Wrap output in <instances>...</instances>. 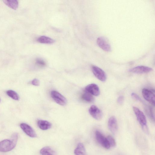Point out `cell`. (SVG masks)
<instances>
[{
  "label": "cell",
  "mask_w": 155,
  "mask_h": 155,
  "mask_svg": "<svg viewBox=\"0 0 155 155\" xmlns=\"http://www.w3.org/2000/svg\"><path fill=\"white\" fill-rule=\"evenodd\" d=\"M18 139V134L14 133L10 140H4L0 142V151L6 152L13 149L16 146Z\"/></svg>",
  "instance_id": "1"
},
{
  "label": "cell",
  "mask_w": 155,
  "mask_h": 155,
  "mask_svg": "<svg viewBox=\"0 0 155 155\" xmlns=\"http://www.w3.org/2000/svg\"><path fill=\"white\" fill-rule=\"evenodd\" d=\"M134 111L139 124L144 131H147V121L146 118L143 112L138 108L133 107Z\"/></svg>",
  "instance_id": "2"
},
{
  "label": "cell",
  "mask_w": 155,
  "mask_h": 155,
  "mask_svg": "<svg viewBox=\"0 0 155 155\" xmlns=\"http://www.w3.org/2000/svg\"><path fill=\"white\" fill-rule=\"evenodd\" d=\"M51 96L54 101L58 104L62 106L65 105L67 103L66 98L61 94L55 91L51 92Z\"/></svg>",
  "instance_id": "3"
},
{
  "label": "cell",
  "mask_w": 155,
  "mask_h": 155,
  "mask_svg": "<svg viewBox=\"0 0 155 155\" xmlns=\"http://www.w3.org/2000/svg\"><path fill=\"white\" fill-rule=\"evenodd\" d=\"M95 134L97 141L101 146L106 149L110 148V147L107 137L97 130L96 131Z\"/></svg>",
  "instance_id": "4"
},
{
  "label": "cell",
  "mask_w": 155,
  "mask_h": 155,
  "mask_svg": "<svg viewBox=\"0 0 155 155\" xmlns=\"http://www.w3.org/2000/svg\"><path fill=\"white\" fill-rule=\"evenodd\" d=\"M91 69L94 74L96 78L101 81H106L107 79L106 74L103 70L95 65L92 66Z\"/></svg>",
  "instance_id": "5"
},
{
  "label": "cell",
  "mask_w": 155,
  "mask_h": 155,
  "mask_svg": "<svg viewBox=\"0 0 155 155\" xmlns=\"http://www.w3.org/2000/svg\"><path fill=\"white\" fill-rule=\"evenodd\" d=\"M97 43L98 46L104 51L109 52L111 51V46L107 40L103 37H99L97 40Z\"/></svg>",
  "instance_id": "6"
},
{
  "label": "cell",
  "mask_w": 155,
  "mask_h": 155,
  "mask_svg": "<svg viewBox=\"0 0 155 155\" xmlns=\"http://www.w3.org/2000/svg\"><path fill=\"white\" fill-rule=\"evenodd\" d=\"M142 94L145 100L154 106L155 94L152 91L147 88H144L142 89Z\"/></svg>",
  "instance_id": "7"
},
{
  "label": "cell",
  "mask_w": 155,
  "mask_h": 155,
  "mask_svg": "<svg viewBox=\"0 0 155 155\" xmlns=\"http://www.w3.org/2000/svg\"><path fill=\"white\" fill-rule=\"evenodd\" d=\"M89 112L91 116L96 120H100L102 117L101 110L95 105L91 106L89 109Z\"/></svg>",
  "instance_id": "8"
},
{
  "label": "cell",
  "mask_w": 155,
  "mask_h": 155,
  "mask_svg": "<svg viewBox=\"0 0 155 155\" xmlns=\"http://www.w3.org/2000/svg\"><path fill=\"white\" fill-rule=\"evenodd\" d=\"M20 127L23 131L28 136L32 138L37 137V135L32 128L28 124L22 123Z\"/></svg>",
  "instance_id": "9"
},
{
  "label": "cell",
  "mask_w": 155,
  "mask_h": 155,
  "mask_svg": "<svg viewBox=\"0 0 155 155\" xmlns=\"http://www.w3.org/2000/svg\"><path fill=\"white\" fill-rule=\"evenodd\" d=\"M153 70L151 68L144 66H139L129 70V71L134 73L141 74L146 73Z\"/></svg>",
  "instance_id": "10"
},
{
  "label": "cell",
  "mask_w": 155,
  "mask_h": 155,
  "mask_svg": "<svg viewBox=\"0 0 155 155\" xmlns=\"http://www.w3.org/2000/svg\"><path fill=\"white\" fill-rule=\"evenodd\" d=\"M108 126L109 130L113 134L116 133L118 130V125L117 120L114 116H112L109 118Z\"/></svg>",
  "instance_id": "11"
},
{
  "label": "cell",
  "mask_w": 155,
  "mask_h": 155,
  "mask_svg": "<svg viewBox=\"0 0 155 155\" xmlns=\"http://www.w3.org/2000/svg\"><path fill=\"white\" fill-rule=\"evenodd\" d=\"M85 91L95 96H98L100 93L98 86L95 84H91L87 85L85 87Z\"/></svg>",
  "instance_id": "12"
},
{
  "label": "cell",
  "mask_w": 155,
  "mask_h": 155,
  "mask_svg": "<svg viewBox=\"0 0 155 155\" xmlns=\"http://www.w3.org/2000/svg\"><path fill=\"white\" fill-rule=\"evenodd\" d=\"M38 127L42 130L49 129L51 127V124L48 121L43 120H39L37 122Z\"/></svg>",
  "instance_id": "13"
},
{
  "label": "cell",
  "mask_w": 155,
  "mask_h": 155,
  "mask_svg": "<svg viewBox=\"0 0 155 155\" xmlns=\"http://www.w3.org/2000/svg\"><path fill=\"white\" fill-rule=\"evenodd\" d=\"M41 155H56V152L52 148L48 146L43 147L40 150Z\"/></svg>",
  "instance_id": "14"
},
{
  "label": "cell",
  "mask_w": 155,
  "mask_h": 155,
  "mask_svg": "<svg viewBox=\"0 0 155 155\" xmlns=\"http://www.w3.org/2000/svg\"><path fill=\"white\" fill-rule=\"evenodd\" d=\"M74 152L75 155H86L85 148L81 143L78 144Z\"/></svg>",
  "instance_id": "15"
},
{
  "label": "cell",
  "mask_w": 155,
  "mask_h": 155,
  "mask_svg": "<svg viewBox=\"0 0 155 155\" xmlns=\"http://www.w3.org/2000/svg\"><path fill=\"white\" fill-rule=\"evenodd\" d=\"M4 3L7 6L14 10H16L18 6V2L15 0H3Z\"/></svg>",
  "instance_id": "16"
},
{
  "label": "cell",
  "mask_w": 155,
  "mask_h": 155,
  "mask_svg": "<svg viewBox=\"0 0 155 155\" xmlns=\"http://www.w3.org/2000/svg\"><path fill=\"white\" fill-rule=\"evenodd\" d=\"M38 42L44 44H50L53 43L54 41L52 38L46 36H42L39 37L37 40Z\"/></svg>",
  "instance_id": "17"
},
{
  "label": "cell",
  "mask_w": 155,
  "mask_h": 155,
  "mask_svg": "<svg viewBox=\"0 0 155 155\" xmlns=\"http://www.w3.org/2000/svg\"><path fill=\"white\" fill-rule=\"evenodd\" d=\"M81 98L83 100L88 102H91L94 101V98L92 95L85 91L82 94Z\"/></svg>",
  "instance_id": "18"
},
{
  "label": "cell",
  "mask_w": 155,
  "mask_h": 155,
  "mask_svg": "<svg viewBox=\"0 0 155 155\" xmlns=\"http://www.w3.org/2000/svg\"><path fill=\"white\" fill-rule=\"evenodd\" d=\"M6 94L8 96L15 100H18L19 99L18 94L13 90H8L6 91Z\"/></svg>",
  "instance_id": "19"
},
{
  "label": "cell",
  "mask_w": 155,
  "mask_h": 155,
  "mask_svg": "<svg viewBox=\"0 0 155 155\" xmlns=\"http://www.w3.org/2000/svg\"><path fill=\"white\" fill-rule=\"evenodd\" d=\"M110 147H114L116 145V142L114 138L110 135L108 136L107 137Z\"/></svg>",
  "instance_id": "20"
},
{
  "label": "cell",
  "mask_w": 155,
  "mask_h": 155,
  "mask_svg": "<svg viewBox=\"0 0 155 155\" xmlns=\"http://www.w3.org/2000/svg\"><path fill=\"white\" fill-rule=\"evenodd\" d=\"M36 63L37 65L40 67H44L46 65V63L44 60L39 58L36 59Z\"/></svg>",
  "instance_id": "21"
},
{
  "label": "cell",
  "mask_w": 155,
  "mask_h": 155,
  "mask_svg": "<svg viewBox=\"0 0 155 155\" xmlns=\"http://www.w3.org/2000/svg\"><path fill=\"white\" fill-rule=\"evenodd\" d=\"M131 95L132 97L134 99L140 101V102H142L143 101L140 97L136 94L133 93L131 94Z\"/></svg>",
  "instance_id": "22"
},
{
  "label": "cell",
  "mask_w": 155,
  "mask_h": 155,
  "mask_svg": "<svg viewBox=\"0 0 155 155\" xmlns=\"http://www.w3.org/2000/svg\"><path fill=\"white\" fill-rule=\"evenodd\" d=\"M31 83L33 85L38 86L40 84V82L38 79L35 78L32 81Z\"/></svg>",
  "instance_id": "23"
},
{
  "label": "cell",
  "mask_w": 155,
  "mask_h": 155,
  "mask_svg": "<svg viewBox=\"0 0 155 155\" xmlns=\"http://www.w3.org/2000/svg\"><path fill=\"white\" fill-rule=\"evenodd\" d=\"M124 100V97L123 96H120L118 97L117 99V102L120 104L123 103Z\"/></svg>",
  "instance_id": "24"
},
{
  "label": "cell",
  "mask_w": 155,
  "mask_h": 155,
  "mask_svg": "<svg viewBox=\"0 0 155 155\" xmlns=\"http://www.w3.org/2000/svg\"><path fill=\"white\" fill-rule=\"evenodd\" d=\"M1 101V99H0V102Z\"/></svg>",
  "instance_id": "25"
}]
</instances>
